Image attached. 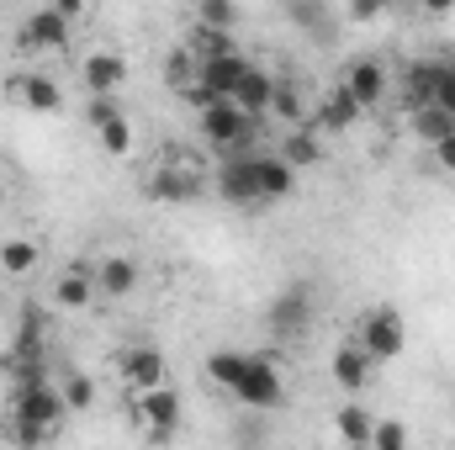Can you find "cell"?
I'll list each match as a JSON object with an SVG mask.
<instances>
[{
	"label": "cell",
	"mask_w": 455,
	"mask_h": 450,
	"mask_svg": "<svg viewBox=\"0 0 455 450\" xmlns=\"http://www.w3.org/2000/svg\"><path fill=\"white\" fill-rule=\"evenodd\" d=\"M270 91H275V75H270V69H254V64H249V75L238 80L233 101H238V107H243L249 117H270Z\"/></svg>",
	"instance_id": "22"
},
{
	"label": "cell",
	"mask_w": 455,
	"mask_h": 450,
	"mask_svg": "<svg viewBox=\"0 0 455 450\" xmlns=\"http://www.w3.org/2000/svg\"><path fill=\"white\" fill-rule=\"evenodd\" d=\"M233 398H238L243 408L270 414V408L281 403V371H275V360H270V355H249V366H243V376H238Z\"/></svg>",
	"instance_id": "4"
},
{
	"label": "cell",
	"mask_w": 455,
	"mask_h": 450,
	"mask_svg": "<svg viewBox=\"0 0 455 450\" xmlns=\"http://www.w3.org/2000/svg\"><path fill=\"white\" fill-rule=\"evenodd\" d=\"M254 165H259V197L265 202H286L297 191V170L281 154H254Z\"/></svg>",
	"instance_id": "21"
},
{
	"label": "cell",
	"mask_w": 455,
	"mask_h": 450,
	"mask_svg": "<svg viewBox=\"0 0 455 450\" xmlns=\"http://www.w3.org/2000/svg\"><path fill=\"white\" fill-rule=\"evenodd\" d=\"M445 75H451V59H413L403 69V101H408V112L413 107H429L435 91L445 85Z\"/></svg>",
	"instance_id": "11"
},
{
	"label": "cell",
	"mask_w": 455,
	"mask_h": 450,
	"mask_svg": "<svg viewBox=\"0 0 455 450\" xmlns=\"http://www.w3.org/2000/svg\"><path fill=\"white\" fill-rule=\"evenodd\" d=\"M392 11V0H349V21L355 27H365V21H376V16H387Z\"/></svg>",
	"instance_id": "35"
},
{
	"label": "cell",
	"mask_w": 455,
	"mask_h": 450,
	"mask_svg": "<svg viewBox=\"0 0 455 450\" xmlns=\"http://www.w3.org/2000/svg\"><path fill=\"white\" fill-rule=\"evenodd\" d=\"M344 91L360 101V112H371V107L387 96V69H381L376 59H355V64L344 69Z\"/></svg>",
	"instance_id": "13"
},
{
	"label": "cell",
	"mask_w": 455,
	"mask_h": 450,
	"mask_svg": "<svg viewBox=\"0 0 455 450\" xmlns=\"http://www.w3.org/2000/svg\"><path fill=\"white\" fill-rule=\"evenodd\" d=\"M138 281H143V270H138L132 254H101V265H96V292L101 297H132Z\"/></svg>",
	"instance_id": "12"
},
{
	"label": "cell",
	"mask_w": 455,
	"mask_h": 450,
	"mask_svg": "<svg viewBox=\"0 0 455 450\" xmlns=\"http://www.w3.org/2000/svg\"><path fill=\"white\" fill-rule=\"evenodd\" d=\"M53 302H59V308H69V313H85V308L96 302V270L69 265V270L53 281Z\"/></svg>",
	"instance_id": "16"
},
{
	"label": "cell",
	"mask_w": 455,
	"mask_h": 450,
	"mask_svg": "<svg viewBox=\"0 0 455 450\" xmlns=\"http://www.w3.org/2000/svg\"><path fill=\"white\" fill-rule=\"evenodd\" d=\"M243 75H249V59L233 48V53H212V59H202V75H196V80H202L212 96H233Z\"/></svg>",
	"instance_id": "14"
},
{
	"label": "cell",
	"mask_w": 455,
	"mask_h": 450,
	"mask_svg": "<svg viewBox=\"0 0 455 450\" xmlns=\"http://www.w3.org/2000/svg\"><path fill=\"white\" fill-rule=\"evenodd\" d=\"M122 376H127V387H132V392L159 387V382H164V355H159L154 344H132V350L122 355Z\"/></svg>",
	"instance_id": "17"
},
{
	"label": "cell",
	"mask_w": 455,
	"mask_h": 450,
	"mask_svg": "<svg viewBox=\"0 0 455 450\" xmlns=\"http://www.w3.org/2000/svg\"><path fill=\"white\" fill-rule=\"evenodd\" d=\"M143 197H148V202H196V197H202V175L186 170L180 159H170L164 170H154V175L143 181Z\"/></svg>",
	"instance_id": "10"
},
{
	"label": "cell",
	"mask_w": 455,
	"mask_h": 450,
	"mask_svg": "<svg viewBox=\"0 0 455 450\" xmlns=\"http://www.w3.org/2000/svg\"><path fill=\"white\" fill-rule=\"evenodd\" d=\"M424 11H429V16H451L455 0H424Z\"/></svg>",
	"instance_id": "40"
},
{
	"label": "cell",
	"mask_w": 455,
	"mask_h": 450,
	"mask_svg": "<svg viewBox=\"0 0 455 450\" xmlns=\"http://www.w3.org/2000/svg\"><path fill=\"white\" fill-rule=\"evenodd\" d=\"M5 408H11V435H16V440H27V446L53 440V435H59V424H64V414H69V403H64L59 382H48V376H37V382H16Z\"/></svg>",
	"instance_id": "1"
},
{
	"label": "cell",
	"mask_w": 455,
	"mask_h": 450,
	"mask_svg": "<svg viewBox=\"0 0 455 450\" xmlns=\"http://www.w3.org/2000/svg\"><path fill=\"white\" fill-rule=\"evenodd\" d=\"M5 96H11V101H21L27 112H59V107H64L59 80H53V75H43V69H16V75L5 80Z\"/></svg>",
	"instance_id": "8"
},
{
	"label": "cell",
	"mask_w": 455,
	"mask_h": 450,
	"mask_svg": "<svg viewBox=\"0 0 455 450\" xmlns=\"http://www.w3.org/2000/svg\"><path fill=\"white\" fill-rule=\"evenodd\" d=\"M265 324H270V334L281 339H297L307 324H313V292L297 281V286H286V292H275L270 297V308H265Z\"/></svg>",
	"instance_id": "6"
},
{
	"label": "cell",
	"mask_w": 455,
	"mask_h": 450,
	"mask_svg": "<svg viewBox=\"0 0 455 450\" xmlns=\"http://www.w3.org/2000/svg\"><path fill=\"white\" fill-rule=\"evenodd\" d=\"M59 392H64L69 414H80V408L96 403V387H91V376H80V371H59Z\"/></svg>",
	"instance_id": "30"
},
{
	"label": "cell",
	"mask_w": 455,
	"mask_h": 450,
	"mask_svg": "<svg viewBox=\"0 0 455 450\" xmlns=\"http://www.w3.org/2000/svg\"><path fill=\"white\" fill-rule=\"evenodd\" d=\"M371 366H376V360H371L355 339H349V344H339V350H334V360H329V371H334V382H339L344 392H365Z\"/></svg>",
	"instance_id": "18"
},
{
	"label": "cell",
	"mask_w": 455,
	"mask_h": 450,
	"mask_svg": "<svg viewBox=\"0 0 455 450\" xmlns=\"http://www.w3.org/2000/svg\"><path fill=\"white\" fill-rule=\"evenodd\" d=\"M259 117H249L233 96H212L207 107H202V138L218 149V154H233L243 138H249V127H254Z\"/></svg>",
	"instance_id": "3"
},
{
	"label": "cell",
	"mask_w": 455,
	"mask_h": 450,
	"mask_svg": "<svg viewBox=\"0 0 455 450\" xmlns=\"http://www.w3.org/2000/svg\"><path fill=\"white\" fill-rule=\"evenodd\" d=\"M48 5H53V11H59V16H69V21H80V16H85V5H91V0H48Z\"/></svg>",
	"instance_id": "38"
},
{
	"label": "cell",
	"mask_w": 455,
	"mask_h": 450,
	"mask_svg": "<svg viewBox=\"0 0 455 450\" xmlns=\"http://www.w3.org/2000/svg\"><path fill=\"white\" fill-rule=\"evenodd\" d=\"M286 11H291L297 27H307V32H329V11H323V0H286Z\"/></svg>",
	"instance_id": "32"
},
{
	"label": "cell",
	"mask_w": 455,
	"mask_h": 450,
	"mask_svg": "<svg viewBox=\"0 0 455 450\" xmlns=\"http://www.w3.org/2000/svg\"><path fill=\"white\" fill-rule=\"evenodd\" d=\"M334 430H339V440H349V446H371V430H376V419L365 414V408H339L334 414Z\"/></svg>",
	"instance_id": "28"
},
{
	"label": "cell",
	"mask_w": 455,
	"mask_h": 450,
	"mask_svg": "<svg viewBox=\"0 0 455 450\" xmlns=\"http://www.w3.org/2000/svg\"><path fill=\"white\" fill-rule=\"evenodd\" d=\"M196 27H238V0H196Z\"/></svg>",
	"instance_id": "31"
},
{
	"label": "cell",
	"mask_w": 455,
	"mask_h": 450,
	"mask_svg": "<svg viewBox=\"0 0 455 450\" xmlns=\"http://www.w3.org/2000/svg\"><path fill=\"white\" fill-rule=\"evenodd\" d=\"M96 138H101V154H112V159H127V154H132V127H127L122 112L107 117V122L96 127Z\"/></svg>",
	"instance_id": "29"
},
{
	"label": "cell",
	"mask_w": 455,
	"mask_h": 450,
	"mask_svg": "<svg viewBox=\"0 0 455 450\" xmlns=\"http://www.w3.org/2000/svg\"><path fill=\"white\" fill-rule=\"evenodd\" d=\"M243 366H249V355H243V350H212V355H207V382H212V387H223V392H233V387H238V376H243Z\"/></svg>",
	"instance_id": "25"
},
{
	"label": "cell",
	"mask_w": 455,
	"mask_h": 450,
	"mask_svg": "<svg viewBox=\"0 0 455 450\" xmlns=\"http://www.w3.org/2000/svg\"><path fill=\"white\" fill-rule=\"evenodd\" d=\"M218 191H223V202H233V207H265L254 154H233V159H223V170H218Z\"/></svg>",
	"instance_id": "7"
},
{
	"label": "cell",
	"mask_w": 455,
	"mask_h": 450,
	"mask_svg": "<svg viewBox=\"0 0 455 450\" xmlns=\"http://www.w3.org/2000/svg\"><path fill=\"white\" fill-rule=\"evenodd\" d=\"M270 117H281V122H291V127L307 117V101H302L297 80H275V91H270Z\"/></svg>",
	"instance_id": "27"
},
{
	"label": "cell",
	"mask_w": 455,
	"mask_h": 450,
	"mask_svg": "<svg viewBox=\"0 0 455 450\" xmlns=\"http://www.w3.org/2000/svg\"><path fill=\"white\" fill-rule=\"evenodd\" d=\"M355 117H360V101H355V96L339 85V91H329V96L318 101L313 127H318V133H349V127H355Z\"/></svg>",
	"instance_id": "20"
},
{
	"label": "cell",
	"mask_w": 455,
	"mask_h": 450,
	"mask_svg": "<svg viewBox=\"0 0 455 450\" xmlns=\"http://www.w3.org/2000/svg\"><path fill=\"white\" fill-rule=\"evenodd\" d=\"M37 260H43L37 238H5V244H0V270H5V276H16V281H21V276H32V270H37Z\"/></svg>",
	"instance_id": "23"
},
{
	"label": "cell",
	"mask_w": 455,
	"mask_h": 450,
	"mask_svg": "<svg viewBox=\"0 0 455 450\" xmlns=\"http://www.w3.org/2000/svg\"><path fill=\"white\" fill-rule=\"evenodd\" d=\"M132 408H138V419L148 424V435H154V440H170V435L180 430V398H175L164 382H159V387H143Z\"/></svg>",
	"instance_id": "9"
},
{
	"label": "cell",
	"mask_w": 455,
	"mask_h": 450,
	"mask_svg": "<svg viewBox=\"0 0 455 450\" xmlns=\"http://www.w3.org/2000/svg\"><path fill=\"white\" fill-rule=\"evenodd\" d=\"M80 75H85V91H91V96H112L116 85L127 80V59L112 53V48H96V53L85 59V69H80Z\"/></svg>",
	"instance_id": "15"
},
{
	"label": "cell",
	"mask_w": 455,
	"mask_h": 450,
	"mask_svg": "<svg viewBox=\"0 0 455 450\" xmlns=\"http://www.w3.org/2000/svg\"><path fill=\"white\" fill-rule=\"evenodd\" d=\"M413 133H419V143L435 149L445 133H455V117L445 112V107H435V101H429V107H413Z\"/></svg>",
	"instance_id": "26"
},
{
	"label": "cell",
	"mask_w": 455,
	"mask_h": 450,
	"mask_svg": "<svg viewBox=\"0 0 455 450\" xmlns=\"http://www.w3.org/2000/svg\"><path fill=\"white\" fill-rule=\"evenodd\" d=\"M64 43H69V16H59L53 5H37L16 32L21 53H64Z\"/></svg>",
	"instance_id": "5"
},
{
	"label": "cell",
	"mask_w": 455,
	"mask_h": 450,
	"mask_svg": "<svg viewBox=\"0 0 455 450\" xmlns=\"http://www.w3.org/2000/svg\"><path fill=\"white\" fill-rule=\"evenodd\" d=\"M196 75H202V53H196V48H170V53H164V85H170L175 96H180Z\"/></svg>",
	"instance_id": "24"
},
{
	"label": "cell",
	"mask_w": 455,
	"mask_h": 450,
	"mask_svg": "<svg viewBox=\"0 0 455 450\" xmlns=\"http://www.w3.org/2000/svg\"><path fill=\"white\" fill-rule=\"evenodd\" d=\"M355 344L381 366V360H397L403 344H408V329H403V313L397 308H371L360 324H355Z\"/></svg>",
	"instance_id": "2"
},
{
	"label": "cell",
	"mask_w": 455,
	"mask_h": 450,
	"mask_svg": "<svg viewBox=\"0 0 455 450\" xmlns=\"http://www.w3.org/2000/svg\"><path fill=\"white\" fill-rule=\"evenodd\" d=\"M0 197H5V186H0Z\"/></svg>",
	"instance_id": "41"
},
{
	"label": "cell",
	"mask_w": 455,
	"mask_h": 450,
	"mask_svg": "<svg viewBox=\"0 0 455 450\" xmlns=\"http://www.w3.org/2000/svg\"><path fill=\"white\" fill-rule=\"evenodd\" d=\"M122 112V107H116L112 96H91V107H85V122H91V127H101V122H107V117H116Z\"/></svg>",
	"instance_id": "36"
},
{
	"label": "cell",
	"mask_w": 455,
	"mask_h": 450,
	"mask_svg": "<svg viewBox=\"0 0 455 450\" xmlns=\"http://www.w3.org/2000/svg\"><path fill=\"white\" fill-rule=\"evenodd\" d=\"M435 159H440L445 170H455V133H445V138L435 143Z\"/></svg>",
	"instance_id": "39"
},
{
	"label": "cell",
	"mask_w": 455,
	"mask_h": 450,
	"mask_svg": "<svg viewBox=\"0 0 455 450\" xmlns=\"http://www.w3.org/2000/svg\"><path fill=\"white\" fill-rule=\"evenodd\" d=\"M371 446H376V450H403V446H408V424H397V419L376 424V430H371Z\"/></svg>",
	"instance_id": "34"
},
{
	"label": "cell",
	"mask_w": 455,
	"mask_h": 450,
	"mask_svg": "<svg viewBox=\"0 0 455 450\" xmlns=\"http://www.w3.org/2000/svg\"><path fill=\"white\" fill-rule=\"evenodd\" d=\"M275 154H281V159H286L291 170H313V165L323 159V138H318V127H313V122H297V127L286 133V143H281Z\"/></svg>",
	"instance_id": "19"
},
{
	"label": "cell",
	"mask_w": 455,
	"mask_h": 450,
	"mask_svg": "<svg viewBox=\"0 0 455 450\" xmlns=\"http://www.w3.org/2000/svg\"><path fill=\"white\" fill-rule=\"evenodd\" d=\"M196 43H202V59L233 53V32H228V27H196Z\"/></svg>",
	"instance_id": "33"
},
{
	"label": "cell",
	"mask_w": 455,
	"mask_h": 450,
	"mask_svg": "<svg viewBox=\"0 0 455 450\" xmlns=\"http://www.w3.org/2000/svg\"><path fill=\"white\" fill-rule=\"evenodd\" d=\"M435 107H445V112L455 117V69H451V75H445V85L435 91Z\"/></svg>",
	"instance_id": "37"
}]
</instances>
